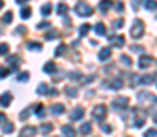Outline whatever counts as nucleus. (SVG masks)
<instances>
[{
	"mask_svg": "<svg viewBox=\"0 0 157 137\" xmlns=\"http://www.w3.org/2000/svg\"><path fill=\"white\" fill-rule=\"evenodd\" d=\"M106 113H108L106 104H97V106H93V110H91V117L97 119V121H101V123L106 119Z\"/></svg>",
	"mask_w": 157,
	"mask_h": 137,
	"instance_id": "1",
	"label": "nucleus"
},
{
	"mask_svg": "<svg viewBox=\"0 0 157 137\" xmlns=\"http://www.w3.org/2000/svg\"><path fill=\"white\" fill-rule=\"evenodd\" d=\"M75 13H77L78 17H90L91 13H93V7L88 4V2H78L77 6H75Z\"/></svg>",
	"mask_w": 157,
	"mask_h": 137,
	"instance_id": "2",
	"label": "nucleus"
},
{
	"mask_svg": "<svg viewBox=\"0 0 157 137\" xmlns=\"http://www.w3.org/2000/svg\"><path fill=\"white\" fill-rule=\"evenodd\" d=\"M144 33V22L143 20H135L133 26H132V37L133 39H141Z\"/></svg>",
	"mask_w": 157,
	"mask_h": 137,
	"instance_id": "3",
	"label": "nucleus"
},
{
	"mask_svg": "<svg viewBox=\"0 0 157 137\" xmlns=\"http://www.w3.org/2000/svg\"><path fill=\"white\" fill-rule=\"evenodd\" d=\"M112 106H113V110H126L128 108V97H122V95L115 97L112 101Z\"/></svg>",
	"mask_w": 157,
	"mask_h": 137,
	"instance_id": "4",
	"label": "nucleus"
},
{
	"mask_svg": "<svg viewBox=\"0 0 157 137\" xmlns=\"http://www.w3.org/2000/svg\"><path fill=\"white\" fill-rule=\"evenodd\" d=\"M104 88H108V90H121L122 88V77H117L113 81H106Z\"/></svg>",
	"mask_w": 157,
	"mask_h": 137,
	"instance_id": "5",
	"label": "nucleus"
},
{
	"mask_svg": "<svg viewBox=\"0 0 157 137\" xmlns=\"http://www.w3.org/2000/svg\"><path fill=\"white\" fill-rule=\"evenodd\" d=\"M37 93H39V95H53V97H55V95H59V91H57V90H51L46 82L39 84V90H37Z\"/></svg>",
	"mask_w": 157,
	"mask_h": 137,
	"instance_id": "6",
	"label": "nucleus"
},
{
	"mask_svg": "<svg viewBox=\"0 0 157 137\" xmlns=\"http://www.w3.org/2000/svg\"><path fill=\"white\" fill-rule=\"evenodd\" d=\"M157 81V73H146V75H141L139 77V81H137V84H152V82H155Z\"/></svg>",
	"mask_w": 157,
	"mask_h": 137,
	"instance_id": "7",
	"label": "nucleus"
},
{
	"mask_svg": "<svg viewBox=\"0 0 157 137\" xmlns=\"http://www.w3.org/2000/svg\"><path fill=\"white\" fill-rule=\"evenodd\" d=\"M11 101H13V95H11L9 91L0 95V106H2V108H7V106L11 104Z\"/></svg>",
	"mask_w": 157,
	"mask_h": 137,
	"instance_id": "8",
	"label": "nucleus"
},
{
	"mask_svg": "<svg viewBox=\"0 0 157 137\" xmlns=\"http://www.w3.org/2000/svg\"><path fill=\"white\" fill-rule=\"evenodd\" d=\"M37 132H39V130H37L35 126H24V128L20 130V137H33Z\"/></svg>",
	"mask_w": 157,
	"mask_h": 137,
	"instance_id": "9",
	"label": "nucleus"
},
{
	"mask_svg": "<svg viewBox=\"0 0 157 137\" xmlns=\"http://www.w3.org/2000/svg\"><path fill=\"white\" fill-rule=\"evenodd\" d=\"M152 62H154V59H152V57H148V55H143V57L139 59V62H137V64H139V68H143V70H144V68L152 66Z\"/></svg>",
	"mask_w": 157,
	"mask_h": 137,
	"instance_id": "10",
	"label": "nucleus"
},
{
	"mask_svg": "<svg viewBox=\"0 0 157 137\" xmlns=\"http://www.w3.org/2000/svg\"><path fill=\"white\" fill-rule=\"evenodd\" d=\"M110 42H112L113 46H117V48H122L126 40H124L122 35H112V37H110Z\"/></svg>",
	"mask_w": 157,
	"mask_h": 137,
	"instance_id": "11",
	"label": "nucleus"
},
{
	"mask_svg": "<svg viewBox=\"0 0 157 137\" xmlns=\"http://www.w3.org/2000/svg\"><path fill=\"white\" fill-rule=\"evenodd\" d=\"M62 134H64V137H77V132H75V128L71 124H64L62 126Z\"/></svg>",
	"mask_w": 157,
	"mask_h": 137,
	"instance_id": "12",
	"label": "nucleus"
},
{
	"mask_svg": "<svg viewBox=\"0 0 157 137\" xmlns=\"http://www.w3.org/2000/svg\"><path fill=\"white\" fill-rule=\"evenodd\" d=\"M82 115H84V108H82V106H77V108L71 112V121H78V119H82Z\"/></svg>",
	"mask_w": 157,
	"mask_h": 137,
	"instance_id": "13",
	"label": "nucleus"
},
{
	"mask_svg": "<svg viewBox=\"0 0 157 137\" xmlns=\"http://www.w3.org/2000/svg\"><path fill=\"white\" fill-rule=\"evenodd\" d=\"M110 57H112V49H110V48H104V49H101V53H99V60L106 62Z\"/></svg>",
	"mask_w": 157,
	"mask_h": 137,
	"instance_id": "14",
	"label": "nucleus"
},
{
	"mask_svg": "<svg viewBox=\"0 0 157 137\" xmlns=\"http://www.w3.org/2000/svg\"><path fill=\"white\" fill-rule=\"evenodd\" d=\"M64 104H53L51 108H49V112L53 113V115H60V113H64Z\"/></svg>",
	"mask_w": 157,
	"mask_h": 137,
	"instance_id": "15",
	"label": "nucleus"
},
{
	"mask_svg": "<svg viewBox=\"0 0 157 137\" xmlns=\"http://www.w3.org/2000/svg\"><path fill=\"white\" fill-rule=\"evenodd\" d=\"M7 64H9V70H17L18 57H17V55H11V57H7Z\"/></svg>",
	"mask_w": 157,
	"mask_h": 137,
	"instance_id": "16",
	"label": "nucleus"
},
{
	"mask_svg": "<svg viewBox=\"0 0 157 137\" xmlns=\"http://www.w3.org/2000/svg\"><path fill=\"white\" fill-rule=\"evenodd\" d=\"M2 130H4V134H11V132L15 130V124H13L11 121H6V123L2 124Z\"/></svg>",
	"mask_w": 157,
	"mask_h": 137,
	"instance_id": "17",
	"label": "nucleus"
},
{
	"mask_svg": "<svg viewBox=\"0 0 157 137\" xmlns=\"http://www.w3.org/2000/svg\"><path fill=\"white\" fill-rule=\"evenodd\" d=\"M95 33H97V35H106V26H104L102 22L95 24Z\"/></svg>",
	"mask_w": 157,
	"mask_h": 137,
	"instance_id": "18",
	"label": "nucleus"
},
{
	"mask_svg": "<svg viewBox=\"0 0 157 137\" xmlns=\"http://www.w3.org/2000/svg\"><path fill=\"white\" fill-rule=\"evenodd\" d=\"M57 13H59L60 17H66V13H68V6H66V4H59V6H57Z\"/></svg>",
	"mask_w": 157,
	"mask_h": 137,
	"instance_id": "19",
	"label": "nucleus"
},
{
	"mask_svg": "<svg viewBox=\"0 0 157 137\" xmlns=\"http://www.w3.org/2000/svg\"><path fill=\"white\" fill-rule=\"evenodd\" d=\"M90 132H91V124H90V123H82V124H80V134L88 135Z\"/></svg>",
	"mask_w": 157,
	"mask_h": 137,
	"instance_id": "20",
	"label": "nucleus"
},
{
	"mask_svg": "<svg viewBox=\"0 0 157 137\" xmlns=\"http://www.w3.org/2000/svg\"><path fill=\"white\" fill-rule=\"evenodd\" d=\"M39 130H40V132H42V134H49V132L53 130V124H51V123H44V124L40 126Z\"/></svg>",
	"mask_w": 157,
	"mask_h": 137,
	"instance_id": "21",
	"label": "nucleus"
},
{
	"mask_svg": "<svg viewBox=\"0 0 157 137\" xmlns=\"http://www.w3.org/2000/svg\"><path fill=\"white\" fill-rule=\"evenodd\" d=\"M64 91H66L68 97H77V93H78L75 86H68V88H64Z\"/></svg>",
	"mask_w": 157,
	"mask_h": 137,
	"instance_id": "22",
	"label": "nucleus"
},
{
	"mask_svg": "<svg viewBox=\"0 0 157 137\" xmlns=\"http://www.w3.org/2000/svg\"><path fill=\"white\" fill-rule=\"evenodd\" d=\"M90 29H91V28H90V24H82V26H80V29H78V35H80V37H86Z\"/></svg>",
	"mask_w": 157,
	"mask_h": 137,
	"instance_id": "23",
	"label": "nucleus"
},
{
	"mask_svg": "<svg viewBox=\"0 0 157 137\" xmlns=\"http://www.w3.org/2000/svg\"><path fill=\"white\" fill-rule=\"evenodd\" d=\"M110 7H112V2H101V4H99V9H101L102 13H108Z\"/></svg>",
	"mask_w": 157,
	"mask_h": 137,
	"instance_id": "24",
	"label": "nucleus"
},
{
	"mask_svg": "<svg viewBox=\"0 0 157 137\" xmlns=\"http://www.w3.org/2000/svg\"><path fill=\"white\" fill-rule=\"evenodd\" d=\"M20 15H22V18H29V15H31V7H29V6H24L22 11H20Z\"/></svg>",
	"mask_w": 157,
	"mask_h": 137,
	"instance_id": "25",
	"label": "nucleus"
},
{
	"mask_svg": "<svg viewBox=\"0 0 157 137\" xmlns=\"http://www.w3.org/2000/svg\"><path fill=\"white\" fill-rule=\"evenodd\" d=\"M44 71L46 73H53L55 71V62H46L44 64Z\"/></svg>",
	"mask_w": 157,
	"mask_h": 137,
	"instance_id": "26",
	"label": "nucleus"
},
{
	"mask_svg": "<svg viewBox=\"0 0 157 137\" xmlns=\"http://www.w3.org/2000/svg\"><path fill=\"white\" fill-rule=\"evenodd\" d=\"M31 113H33V108L29 106V108H26V110H22V112H20V119H28Z\"/></svg>",
	"mask_w": 157,
	"mask_h": 137,
	"instance_id": "27",
	"label": "nucleus"
},
{
	"mask_svg": "<svg viewBox=\"0 0 157 137\" xmlns=\"http://www.w3.org/2000/svg\"><path fill=\"white\" fill-rule=\"evenodd\" d=\"M59 37V31H55V29H49L48 33H46V39L48 40H53V39H57Z\"/></svg>",
	"mask_w": 157,
	"mask_h": 137,
	"instance_id": "28",
	"label": "nucleus"
},
{
	"mask_svg": "<svg viewBox=\"0 0 157 137\" xmlns=\"http://www.w3.org/2000/svg\"><path fill=\"white\" fill-rule=\"evenodd\" d=\"M121 64H124L126 68H130V66H132V59H130L128 55H122V57H121Z\"/></svg>",
	"mask_w": 157,
	"mask_h": 137,
	"instance_id": "29",
	"label": "nucleus"
},
{
	"mask_svg": "<svg viewBox=\"0 0 157 137\" xmlns=\"http://www.w3.org/2000/svg\"><path fill=\"white\" fill-rule=\"evenodd\" d=\"M28 49H31V51H33V49H35V51H40L42 46H40L39 42H28Z\"/></svg>",
	"mask_w": 157,
	"mask_h": 137,
	"instance_id": "30",
	"label": "nucleus"
},
{
	"mask_svg": "<svg viewBox=\"0 0 157 137\" xmlns=\"http://www.w3.org/2000/svg\"><path fill=\"white\" fill-rule=\"evenodd\" d=\"M11 20H13V13H11V11H7V13L4 15L2 22H4V24H11Z\"/></svg>",
	"mask_w": 157,
	"mask_h": 137,
	"instance_id": "31",
	"label": "nucleus"
},
{
	"mask_svg": "<svg viewBox=\"0 0 157 137\" xmlns=\"http://www.w3.org/2000/svg\"><path fill=\"white\" fill-rule=\"evenodd\" d=\"M68 77H70V79H73V81H82V79H84V77H82V75H80L78 71H71V73H70Z\"/></svg>",
	"mask_w": 157,
	"mask_h": 137,
	"instance_id": "32",
	"label": "nucleus"
},
{
	"mask_svg": "<svg viewBox=\"0 0 157 137\" xmlns=\"http://www.w3.org/2000/svg\"><path fill=\"white\" fill-rule=\"evenodd\" d=\"M40 11H42V15H44V17H48V15L51 13V6H49V4H44Z\"/></svg>",
	"mask_w": 157,
	"mask_h": 137,
	"instance_id": "33",
	"label": "nucleus"
},
{
	"mask_svg": "<svg viewBox=\"0 0 157 137\" xmlns=\"http://www.w3.org/2000/svg\"><path fill=\"white\" fill-rule=\"evenodd\" d=\"M9 68H4V66H0V79H6L7 75H9Z\"/></svg>",
	"mask_w": 157,
	"mask_h": 137,
	"instance_id": "34",
	"label": "nucleus"
},
{
	"mask_svg": "<svg viewBox=\"0 0 157 137\" xmlns=\"http://www.w3.org/2000/svg\"><path fill=\"white\" fill-rule=\"evenodd\" d=\"M18 81H22V82H28V81H29V73H28V71H22V73L18 75Z\"/></svg>",
	"mask_w": 157,
	"mask_h": 137,
	"instance_id": "35",
	"label": "nucleus"
},
{
	"mask_svg": "<svg viewBox=\"0 0 157 137\" xmlns=\"http://www.w3.org/2000/svg\"><path fill=\"white\" fill-rule=\"evenodd\" d=\"M9 53V44H0V55H7Z\"/></svg>",
	"mask_w": 157,
	"mask_h": 137,
	"instance_id": "36",
	"label": "nucleus"
},
{
	"mask_svg": "<svg viewBox=\"0 0 157 137\" xmlns=\"http://www.w3.org/2000/svg\"><path fill=\"white\" fill-rule=\"evenodd\" d=\"M144 7H146V9H150V11H154V9H157V2H146V4H144Z\"/></svg>",
	"mask_w": 157,
	"mask_h": 137,
	"instance_id": "37",
	"label": "nucleus"
},
{
	"mask_svg": "<svg viewBox=\"0 0 157 137\" xmlns=\"http://www.w3.org/2000/svg\"><path fill=\"white\" fill-rule=\"evenodd\" d=\"M146 137H157V130L155 128H150V130H146V134H144Z\"/></svg>",
	"mask_w": 157,
	"mask_h": 137,
	"instance_id": "38",
	"label": "nucleus"
},
{
	"mask_svg": "<svg viewBox=\"0 0 157 137\" xmlns=\"http://www.w3.org/2000/svg\"><path fill=\"white\" fill-rule=\"evenodd\" d=\"M26 31H28V29H26L24 26H18V28H17V33H18V35H26Z\"/></svg>",
	"mask_w": 157,
	"mask_h": 137,
	"instance_id": "39",
	"label": "nucleus"
},
{
	"mask_svg": "<svg viewBox=\"0 0 157 137\" xmlns=\"http://www.w3.org/2000/svg\"><path fill=\"white\" fill-rule=\"evenodd\" d=\"M64 51H66V46H59V48H57V51H55V55H62Z\"/></svg>",
	"mask_w": 157,
	"mask_h": 137,
	"instance_id": "40",
	"label": "nucleus"
},
{
	"mask_svg": "<svg viewBox=\"0 0 157 137\" xmlns=\"http://www.w3.org/2000/svg\"><path fill=\"white\" fill-rule=\"evenodd\" d=\"M102 132L110 134V132H112V126H110V124H102Z\"/></svg>",
	"mask_w": 157,
	"mask_h": 137,
	"instance_id": "41",
	"label": "nucleus"
},
{
	"mask_svg": "<svg viewBox=\"0 0 157 137\" xmlns=\"http://www.w3.org/2000/svg\"><path fill=\"white\" fill-rule=\"evenodd\" d=\"M115 9H117V11H124V4L117 2V4H115Z\"/></svg>",
	"mask_w": 157,
	"mask_h": 137,
	"instance_id": "42",
	"label": "nucleus"
},
{
	"mask_svg": "<svg viewBox=\"0 0 157 137\" xmlns=\"http://www.w3.org/2000/svg\"><path fill=\"white\" fill-rule=\"evenodd\" d=\"M132 51H135V53H141V51H143V48H141V46H132Z\"/></svg>",
	"mask_w": 157,
	"mask_h": 137,
	"instance_id": "43",
	"label": "nucleus"
},
{
	"mask_svg": "<svg viewBox=\"0 0 157 137\" xmlns=\"http://www.w3.org/2000/svg\"><path fill=\"white\" fill-rule=\"evenodd\" d=\"M122 24H124V20H122V18H119V20H115V28H121Z\"/></svg>",
	"mask_w": 157,
	"mask_h": 137,
	"instance_id": "44",
	"label": "nucleus"
},
{
	"mask_svg": "<svg viewBox=\"0 0 157 137\" xmlns=\"http://www.w3.org/2000/svg\"><path fill=\"white\" fill-rule=\"evenodd\" d=\"M0 123H6V115L4 113H0Z\"/></svg>",
	"mask_w": 157,
	"mask_h": 137,
	"instance_id": "45",
	"label": "nucleus"
},
{
	"mask_svg": "<svg viewBox=\"0 0 157 137\" xmlns=\"http://www.w3.org/2000/svg\"><path fill=\"white\" fill-rule=\"evenodd\" d=\"M154 121L157 123V113H154Z\"/></svg>",
	"mask_w": 157,
	"mask_h": 137,
	"instance_id": "46",
	"label": "nucleus"
},
{
	"mask_svg": "<svg viewBox=\"0 0 157 137\" xmlns=\"http://www.w3.org/2000/svg\"><path fill=\"white\" fill-rule=\"evenodd\" d=\"M2 7H4V2H0V9H2Z\"/></svg>",
	"mask_w": 157,
	"mask_h": 137,
	"instance_id": "47",
	"label": "nucleus"
}]
</instances>
